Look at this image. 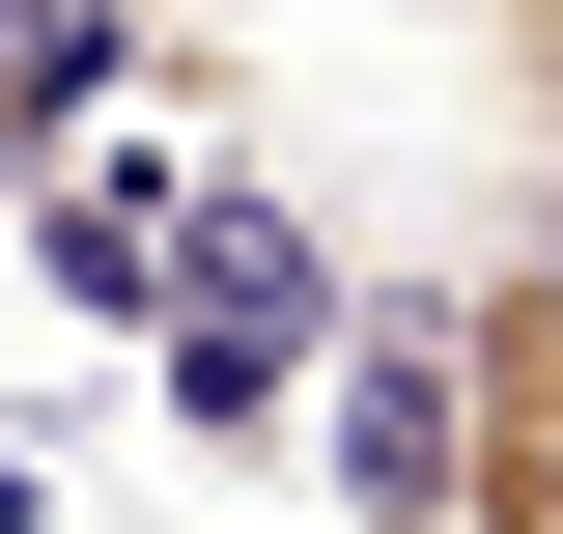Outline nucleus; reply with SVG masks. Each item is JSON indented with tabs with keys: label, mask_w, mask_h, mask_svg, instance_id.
Wrapping results in <instances>:
<instances>
[{
	"label": "nucleus",
	"mask_w": 563,
	"mask_h": 534,
	"mask_svg": "<svg viewBox=\"0 0 563 534\" xmlns=\"http://www.w3.org/2000/svg\"><path fill=\"white\" fill-rule=\"evenodd\" d=\"M366 310V225L282 169V141H198V198H169V281H141V394L198 422V450H282L310 478V366Z\"/></svg>",
	"instance_id": "nucleus-1"
},
{
	"label": "nucleus",
	"mask_w": 563,
	"mask_h": 534,
	"mask_svg": "<svg viewBox=\"0 0 563 534\" xmlns=\"http://www.w3.org/2000/svg\"><path fill=\"white\" fill-rule=\"evenodd\" d=\"M310 507L339 534H479V337H451V254H366L339 366H310Z\"/></svg>",
	"instance_id": "nucleus-2"
},
{
	"label": "nucleus",
	"mask_w": 563,
	"mask_h": 534,
	"mask_svg": "<svg viewBox=\"0 0 563 534\" xmlns=\"http://www.w3.org/2000/svg\"><path fill=\"white\" fill-rule=\"evenodd\" d=\"M479 337V534H563V141H507V225L451 254Z\"/></svg>",
	"instance_id": "nucleus-3"
},
{
	"label": "nucleus",
	"mask_w": 563,
	"mask_h": 534,
	"mask_svg": "<svg viewBox=\"0 0 563 534\" xmlns=\"http://www.w3.org/2000/svg\"><path fill=\"white\" fill-rule=\"evenodd\" d=\"M198 85H225L198 0H0V198H29L57 141H113V113H198Z\"/></svg>",
	"instance_id": "nucleus-4"
},
{
	"label": "nucleus",
	"mask_w": 563,
	"mask_h": 534,
	"mask_svg": "<svg viewBox=\"0 0 563 534\" xmlns=\"http://www.w3.org/2000/svg\"><path fill=\"white\" fill-rule=\"evenodd\" d=\"M451 57H479L507 141H563V0H451Z\"/></svg>",
	"instance_id": "nucleus-5"
}]
</instances>
